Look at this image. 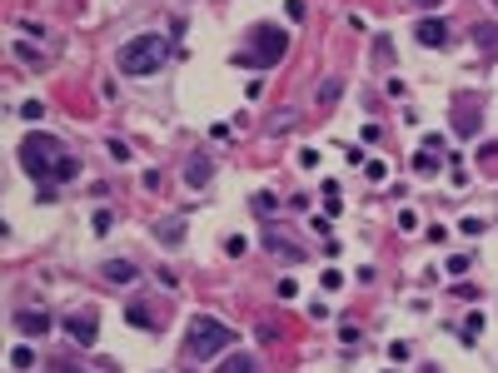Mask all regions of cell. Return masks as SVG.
<instances>
[{"label":"cell","mask_w":498,"mask_h":373,"mask_svg":"<svg viewBox=\"0 0 498 373\" xmlns=\"http://www.w3.org/2000/svg\"><path fill=\"white\" fill-rule=\"evenodd\" d=\"M289 124H294V110H284V115H274V120H269V130H274V135H279V130H289Z\"/></svg>","instance_id":"20"},{"label":"cell","mask_w":498,"mask_h":373,"mask_svg":"<svg viewBox=\"0 0 498 373\" xmlns=\"http://www.w3.org/2000/svg\"><path fill=\"white\" fill-rule=\"evenodd\" d=\"M364 170H369V179H374V184H384V179H389V164H384V159H369Z\"/></svg>","instance_id":"18"},{"label":"cell","mask_w":498,"mask_h":373,"mask_svg":"<svg viewBox=\"0 0 498 373\" xmlns=\"http://www.w3.org/2000/svg\"><path fill=\"white\" fill-rule=\"evenodd\" d=\"M164 60H170V45H164L160 35H140V40H124V45H120L115 65H120L124 75L140 80V75H160Z\"/></svg>","instance_id":"2"},{"label":"cell","mask_w":498,"mask_h":373,"mask_svg":"<svg viewBox=\"0 0 498 373\" xmlns=\"http://www.w3.org/2000/svg\"><path fill=\"white\" fill-rule=\"evenodd\" d=\"M210 174H215V159H210V155H195L190 164H184V179H190V190H204V184H210Z\"/></svg>","instance_id":"8"},{"label":"cell","mask_w":498,"mask_h":373,"mask_svg":"<svg viewBox=\"0 0 498 373\" xmlns=\"http://www.w3.org/2000/svg\"><path fill=\"white\" fill-rule=\"evenodd\" d=\"M124 319H130L135 328H155V324H160V319L150 314V304H130V308H124Z\"/></svg>","instance_id":"11"},{"label":"cell","mask_w":498,"mask_h":373,"mask_svg":"<svg viewBox=\"0 0 498 373\" xmlns=\"http://www.w3.org/2000/svg\"><path fill=\"white\" fill-rule=\"evenodd\" d=\"M473 40H479L484 50H493V45H498V30H493V25H473Z\"/></svg>","instance_id":"15"},{"label":"cell","mask_w":498,"mask_h":373,"mask_svg":"<svg viewBox=\"0 0 498 373\" xmlns=\"http://www.w3.org/2000/svg\"><path fill=\"white\" fill-rule=\"evenodd\" d=\"M339 90H344L339 80H324V85H319V100H324V105H334V100H339Z\"/></svg>","instance_id":"17"},{"label":"cell","mask_w":498,"mask_h":373,"mask_svg":"<svg viewBox=\"0 0 498 373\" xmlns=\"http://www.w3.org/2000/svg\"><path fill=\"white\" fill-rule=\"evenodd\" d=\"M413 170H419V174H433V170H439V159H433V155H419V159H413Z\"/></svg>","instance_id":"19"},{"label":"cell","mask_w":498,"mask_h":373,"mask_svg":"<svg viewBox=\"0 0 498 373\" xmlns=\"http://www.w3.org/2000/svg\"><path fill=\"white\" fill-rule=\"evenodd\" d=\"M215 373H259V359L255 354H230V359H219Z\"/></svg>","instance_id":"9"},{"label":"cell","mask_w":498,"mask_h":373,"mask_svg":"<svg viewBox=\"0 0 498 373\" xmlns=\"http://www.w3.org/2000/svg\"><path fill=\"white\" fill-rule=\"evenodd\" d=\"M344 199H339V184H324V214H339Z\"/></svg>","instance_id":"14"},{"label":"cell","mask_w":498,"mask_h":373,"mask_svg":"<svg viewBox=\"0 0 498 373\" xmlns=\"http://www.w3.org/2000/svg\"><path fill=\"white\" fill-rule=\"evenodd\" d=\"M100 269H105V279H110V284H130V279L140 274L130 259H110V264H100Z\"/></svg>","instance_id":"10"},{"label":"cell","mask_w":498,"mask_h":373,"mask_svg":"<svg viewBox=\"0 0 498 373\" xmlns=\"http://www.w3.org/2000/svg\"><path fill=\"white\" fill-rule=\"evenodd\" d=\"M413 35H419V45H429V50H439V45H448V25L439 15H424L419 25H413Z\"/></svg>","instance_id":"5"},{"label":"cell","mask_w":498,"mask_h":373,"mask_svg":"<svg viewBox=\"0 0 498 373\" xmlns=\"http://www.w3.org/2000/svg\"><path fill=\"white\" fill-rule=\"evenodd\" d=\"M20 115H25V120H40V115H45V105H40V100H25V105H20Z\"/></svg>","instance_id":"22"},{"label":"cell","mask_w":498,"mask_h":373,"mask_svg":"<svg viewBox=\"0 0 498 373\" xmlns=\"http://www.w3.org/2000/svg\"><path fill=\"white\" fill-rule=\"evenodd\" d=\"M230 343H235V328H230V324H219V319H210V314H195V319H190V334H184V354H190L195 363L215 359L219 348H230Z\"/></svg>","instance_id":"3"},{"label":"cell","mask_w":498,"mask_h":373,"mask_svg":"<svg viewBox=\"0 0 498 373\" xmlns=\"http://www.w3.org/2000/svg\"><path fill=\"white\" fill-rule=\"evenodd\" d=\"M90 229H95V234H110V214H105V210H95V219H90Z\"/></svg>","instance_id":"21"},{"label":"cell","mask_w":498,"mask_h":373,"mask_svg":"<svg viewBox=\"0 0 498 373\" xmlns=\"http://www.w3.org/2000/svg\"><path fill=\"white\" fill-rule=\"evenodd\" d=\"M15 324H20V334H30V339H40V334H50V314L45 308H30V314H15Z\"/></svg>","instance_id":"7"},{"label":"cell","mask_w":498,"mask_h":373,"mask_svg":"<svg viewBox=\"0 0 498 373\" xmlns=\"http://www.w3.org/2000/svg\"><path fill=\"white\" fill-rule=\"evenodd\" d=\"M289 50V30H274V25H259L255 30V65L269 70V65H279Z\"/></svg>","instance_id":"4"},{"label":"cell","mask_w":498,"mask_h":373,"mask_svg":"<svg viewBox=\"0 0 498 373\" xmlns=\"http://www.w3.org/2000/svg\"><path fill=\"white\" fill-rule=\"evenodd\" d=\"M65 334H70L75 343H85V348H90V343H95V334H100V324H95V314H70V319H65Z\"/></svg>","instance_id":"6"},{"label":"cell","mask_w":498,"mask_h":373,"mask_svg":"<svg viewBox=\"0 0 498 373\" xmlns=\"http://www.w3.org/2000/svg\"><path fill=\"white\" fill-rule=\"evenodd\" d=\"M184 239V219H164L160 224V244H180Z\"/></svg>","instance_id":"12"},{"label":"cell","mask_w":498,"mask_h":373,"mask_svg":"<svg viewBox=\"0 0 498 373\" xmlns=\"http://www.w3.org/2000/svg\"><path fill=\"white\" fill-rule=\"evenodd\" d=\"M453 130H464V135H473V130H479V110H453Z\"/></svg>","instance_id":"13"},{"label":"cell","mask_w":498,"mask_h":373,"mask_svg":"<svg viewBox=\"0 0 498 373\" xmlns=\"http://www.w3.org/2000/svg\"><path fill=\"white\" fill-rule=\"evenodd\" d=\"M10 363H15V368H30V363H35V348H25V343L10 348Z\"/></svg>","instance_id":"16"},{"label":"cell","mask_w":498,"mask_h":373,"mask_svg":"<svg viewBox=\"0 0 498 373\" xmlns=\"http://www.w3.org/2000/svg\"><path fill=\"white\" fill-rule=\"evenodd\" d=\"M20 170H25L35 184H60V179H75V170H80V159L75 155H65L60 150V139H50V135H25L20 139Z\"/></svg>","instance_id":"1"},{"label":"cell","mask_w":498,"mask_h":373,"mask_svg":"<svg viewBox=\"0 0 498 373\" xmlns=\"http://www.w3.org/2000/svg\"><path fill=\"white\" fill-rule=\"evenodd\" d=\"M105 150H110L115 159H130V144H124V139H110V144H105Z\"/></svg>","instance_id":"23"},{"label":"cell","mask_w":498,"mask_h":373,"mask_svg":"<svg viewBox=\"0 0 498 373\" xmlns=\"http://www.w3.org/2000/svg\"><path fill=\"white\" fill-rule=\"evenodd\" d=\"M419 5H424V10H433V5H439V0H419Z\"/></svg>","instance_id":"24"}]
</instances>
